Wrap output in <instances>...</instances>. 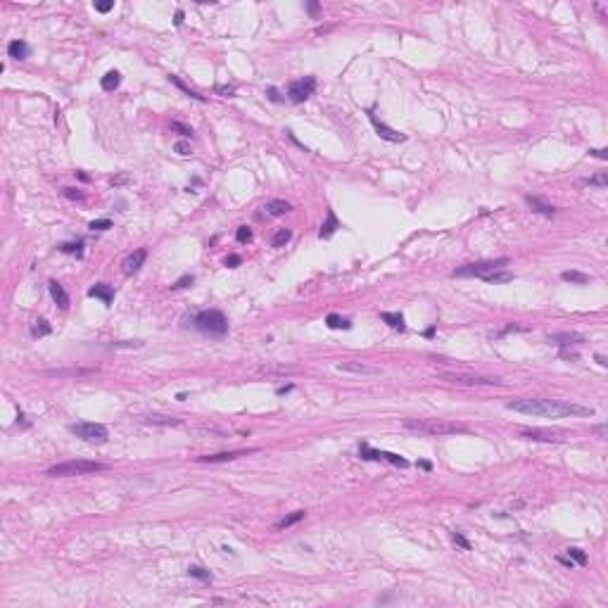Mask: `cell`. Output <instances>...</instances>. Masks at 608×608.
Listing matches in <instances>:
<instances>
[{
  "instance_id": "6da1fadb",
  "label": "cell",
  "mask_w": 608,
  "mask_h": 608,
  "mask_svg": "<svg viewBox=\"0 0 608 608\" xmlns=\"http://www.w3.org/2000/svg\"><path fill=\"white\" fill-rule=\"evenodd\" d=\"M509 411H518L525 416H544V418H566V416H594L592 406H582L563 399H513L506 404Z\"/></svg>"
},
{
  "instance_id": "7a4b0ae2",
  "label": "cell",
  "mask_w": 608,
  "mask_h": 608,
  "mask_svg": "<svg viewBox=\"0 0 608 608\" xmlns=\"http://www.w3.org/2000/svg\"><path fill=\"white\" fill-rule=\"evenodd\" d=\"M186 321H190V325H192L195 330H200V333L209 335V338H224V335L228 333V321H226V316L217 309L197 311L195 316H190V319H186Z\"/></svg>"
},
{
  "instance_id": "3957f363",
  "label": "cell",
  "mask_w": 608,
  "mask_h": 608,
  "mask_svg": "<svg viewBox=\"0 0 608 608\" xmlns=\"http://www.w3.org/2000/svg\"><path fill=\"white\" fill-rule=\"evenodd\" d=\"M404 428L416 430L423 435H459L468 433V425L454 423V420H440V418H406Z\"/></svg>"
},
{
  "instance_id": "277c9868",
  "label": "cell",
  "mask_w": 608,
  "mask_h": 608,
  "mask_svg": "<svg viewBox=\"0 0 608 608\" xmlns=\"http://www.w3.org/2000/svg\"><path fill=\"white\" fill-rule=\"evenodd\" d=\"M504 266H509V257L499 259H485V261H475V264H466L461 269L451 271V278H487L489 273H497Z\"/></svg>"
},
{
  "instance_id": "5b68a950",
  "label": "cell",
  "mask_w": 608,
  "mask_h": 608,
  "mask_svg": "<svg viewBox=\"0 0 608 608\" xmlns=\"http://www.w3.org/2000/svg\"><path fill=\"white\" fill-rule=\"evenodd\" d=\"M107 466L105 463H97V461H86V459H76V461H64V463H57L53 468H48L50 478H71V475H88V473H97V471H105Z\"/></svg>"
},
{
  "instance_id": "8992f818",
  "label": "cell",
  "mask_w": 608,
  "mask_h": 608,
  "mask_svg": "<svg viewBox=\"0 0 608 608\" xmlns=\"http://www.w3.org/2000/svg\"><path fill=\"white\" fill-rule=\"evenodd\" d=\"M69 433L76 435L79 440L88 442V445H105L107 442V428L102 423H71Z\"/></svg>"
},
{
  "instance_id": "52a82bcc",
  "label": "cell",
  "mask_w": 608,
  "mask_h": 608,
  "mask_svg": "<svg viewBox=\"0 0 608 608\" xmlns=\"http://www.w3.org/2000/svg\"><path fill=\"white\" fill-rule=\"evenodd\" d=\"M314 91H316V76H304V79H297V81H290V86H288V100L299 105L309 95H314Z\"/></svg>"
},
{
  "instance_id": "ba28073f",
  "label": "cell",
  "mask_w": 608,
  "mask_h": 608,
  "mask_svg": "<svg viewBox=\"0 0 608 608\" xmlns=\"http://www.w3.org/2000/svg\"><path fill=\"white\" fill-rule=\"evenodd\" d=\"M440 378L454 385H463V387H478V385H501L499 378H489V376H468V373H440Z\"/></svg>"
},
{
  "instance_id": "9c48e42d",
  "label": "cell",
  "mask_w": 608,
  "mask_h": 608,
  "mask_svg": "<svg viewBox=\"0 0 608 608\" xmlns=\"http://www.w3.org/2000/svg\"><path fill=\"white\" fill-rule=\"evenodd\" d=\"M366 114H368V119H371V124H373L376 133H378L383 140H387V143H404V140H406V133H399V131L390 128L387 124H383L378 117H376V112H373V109H368Z\"/></svg>"
},
{
  "instance_id": "30bf717a",
  "label": "cell",
  "mask_w": 608,
  "mask_h": 608,
  "mask_svg": "<svg viewBox=\"0 0 608 608\" xmlns=\"http://www.w3.org/2000/svg\"><path fill=\"white\" fill-rule=\"evenodd\" d=\"M520 437L535 440V442H566V433L561 430H540V428H523L518 430Z\"/></svg>"
},
{
  "instance_id": "8fae6325",
  "label": "cell",
  "mask_w": 608,
  "mask_h": 608,
  "mask_svg": "<svg viewBox=\"0 0 608 608\" xmlns=\"http://www.w3.org/2000/svg\"><path fill=\"white\" fill-rule=\"evenodd\" d=\"M338 371H342V373H354V376H380L378 366L364 364V361H342V364H338Z\"/></svg>"
},
{
  "instance_id": "7c38bea8",
  "label": "cell",
  "mask_w": 608,
  "mask_h": 608,
  "mask_svg": "<svg viewBox=\"0 0 608 608\" xmlns=\"http://www.w3.org/2000/svg\"><path fill=\"white\" fill-rule=\"evenodd\" d=\"M257 449H238V451H221V454H207V456H197V463H226V461H235L240 456H250Z\"/></svg>"
},
{
  "instance_id": "4fadbf2b",
  "label": "cell",
  "mask_w": 608,
  "mask_h": 608,
  "mask_svg": "<svg viewBox=\"0 0 608 608\" xmlns=\"http://www.w3.org/2000/svg\"><path fill=\"white\" fill-rule=\"evenodd\" d=\"M145 259H148V250L145 247H140V250H135V252H131L128 257L124 259V273L126 276H133L135 271H140V266L145 264Z\"/></svg>"
},
{
  "instance_id": "5bb4252c",
  "label": "cell",
  "mask_w": 608,
  "mask_h": 608,
  "mask_svg": "<svg viewBox=\"0 0 608 608\" xmlns=\"http://www.w3.org/2000/svg\"><path fill=\"white\" fill-rule=\"evenodd\" d=\"M95 368H57V371H45V376L50 378H86L93 376Z\"/></svg>"
},
{
  "instance_id": "9a60e30c",
  "label": "cell",
  "mask_w": 608,
  "mask_h": 608,
  "mask_svg": "<svg viewBox=\"0 0 608 608\" xmlns=\"http://www.w3.org/2000/svg\"><path fill=\"white\" fill-rule=\"evenodd\" d=\"M525 202H527V207H530V209H532L535 214H542V217H546V219H551V217L556 214V207H554V204L544 202V200H540V197H532V195H527Z\"/></svg>"
},
{
  "instance_id": "2e32d148",
  "label": "cell",
  "mask_w": 608,
  "mask_h": 608,
  "mask_svg": "<svg viewBox=\"0 0 608 608\" xmlns=\"http://www.w3.org/2000/svg\"><path fill=\"white\" fill-rule=\"evenodd\" d=\"M88 297H97L102 299V304L105 307H109L112 304V299H114V288L107 283H95L91 290H88Z\"/></svg>"
},
{
  "instance_id": "e0dca14e",
  "label": "cell",
  "mask_w": 608,
  "mask_h": 608,
  "mask_svg": "<svg viewBox=\"0 0 608 608\" xmlns=\"http://www.w3.org/2000/svg\"><path fill=\"white\" fill-rule=\"evenodd\" d=\"M261 209H264L266 217H283V214H288L292 209V204L285 202V200H269V202H264Z\"/></svg>"
},
{
  "instance_id": "ac0fdd59",
  "label": "cell",
  "mask_w": 608,
  "mask_h": 608,
  "mask_svg": "<svg viewBox=\"0 0 608 608\" xmlns=\"http://www.w3.org/2000/svg\"><path fill=\"white\" fill-rule=\"evenodd\" d=\"M7 55H10V57H14V60H27L29 55H31V48H29L27 41L17 38V41L7 43Z\"/></svg>"
},
{
  "instance_id": "d6986e66",
  "label": "cell",
  "mask_w": 608,
  "mask_h": 608,
  "mask_svg": "<svg viewBox=\"0 0 608 608\" xmlns=\"http://www.w3.org/2000/svg\"><path fill=\"white\" fill-rule=\"evenodd\" d=\"M340 228V221L338 217H335V212L333 209H328V219L323 221V226H321V230H319V238H323V240H328V238H333L335 235V230Z\"/></svg>"
},
{
  "instance_id": "ffe728a7",
  "label": "cell",
  "mask_w": 608,
  "mask_h": 608,
  "mask_svg": "<svg viewBox=\"0 0 608 608\" xmlns=\"http://www.w3.org/2000/svg\"><path fill=\"white\" fill-rule=\"evenodd\" d=\"M549 342H554V345H558V347H570V345H580V342H584V338L577 335V333H558V335H549Z\"/></svg>"
},
{
  "instance_id": "44dd1931",
  "label": "cell",
  "mask_w": 608,
  "mask_h": 608,
  "mask_svg": "<svg viewBox=\"0 0 608 608\" xmlns=\"http://www.w3.org/2000/svg\"><path fill=\"white\" fill-rule=\"evenodd\" d=\"M48 290H50L53 299L57 302V307H60V309H67V307H69V295L64 292V288L57 283V281H50V283H48Z\"/></svg>"
},
{
  "instance_id": "7402d4cb",
  "label": "cell",
  "mask_w": 608,
  "mask_h": 608,
  "mask_svg": "<svg viewBox=\"0 0 608 608\" xmlns=\"http://www.w3.org/2000/svg\"><path fill=\"white\" fill-rule=\"evenodd\" d=\"M143 423H150V425H181L178 418H171V416H162V414H150V416H140Z\"/></svg>"
},
{
  "instance_id": "603a6c76",
  "label": "cell",
  "mask_w": 608,
  "mask_h": 608,
  "mask_svg": "<svg viewBox=\"0 0 608 608\" xmlns=\"http://www.w3.org/2000/svg\"><path fill=\"white\" fill-rule=\"evenodd\" d=\"M325 325H328L330 330H350L352 321L350 319H342V316H338V314H328V316H325Z\"/></svg>"
},
{
  "instance_id": "cb8c5ba5",
  "label": "cell",
  "mask_w": 608,
  "mask_h": 608,
  "mask_svg": "<svg viewBox=\"0 0 608 608\" xmlns=\"http://www.w3.org/2000/svg\"><path fill=\"white\" fill-rule=\"evenodd\" d=\"M119 83H122V74L119 71H107L102 79H100V86H102V91H117L119 88Z\"/></svg>"
},
{
  "instance_id": "d4e9b609",
  "label": "cell",
  "mask_w": 608,
  "mask_h": 608,
  "mask_svg": "<svg viewBox=\"0 0 608 608\" xmlns=\"http://www.w3.org/2000/svg\"><path fill=\"white\" fill-rule=\"evenodd\" d=\"M380 319H383L385 323L390 325V328H394V330H404V316H402V314L383 311V314H380Z\"/></svg>"
},
{
  "instance_id": "484cf974",
  "label": "cell",
  "mask_w": 608,
  "mask_h": 608,
  "mask_svg": "<svg viewBox=\"0 0 608 608\" xmlns=\"http://www.w3.org/2000/svg\"><path fill=\"white\" fill-rule=\"evenodd\" d=\"M50 333H53V325L48 323L45 319H36L33 325H31V335H33V338H45V335H50Z\"/></svg>"
},
{
  "instance_id": "4316f807",
  "label": "cell",
  "mask_w": 608,
  "mask_h": 608,
  "mask_svg": "<svg viewBox=\"0 0 608 608\" xmlns=\"http://www.w3.org/2000/svg\"><path fill=\"white\" fill-rule=\"evenodd\" d=\"M169 81H171V83H174V86H176V88H181V91H183V93H186V95H188V97H192V100H197V102H204V95H200V93H195V91H190V88H188V86H186V83H183V81H181V79H178V76H174V74H171V76H169Z\"/></svg>"
},
{
  "instance_id": "83f0119b",
  "label": "cell",
  "mask_w": 608,
  "mask_h": 608,
  "mask_svg": "<svg viewBox=\"0 0 608 608\" xmlns=\"http://www.w3.org/2000/svg\"><path fill=\"white\" fill-rule=\"evenodd\" d=\"M561 278L568 281V283H577V285L589 283V276H587V273H580V271H563Z\"/></svg>"
},
{
  "instance_id": "f1b7e54d",
  "label": "cell",
  "mask_w": 608,
  "mask_h": 608,
  "mask_svg": "<svg viewBox=\"0 0 608 608\" xmlns=\"http://www.w3.org/2000/svg\"><path fill=\"white\" fill-rule=\"evenodd\" d=\"M568 558L575 563V566H587V554L582 551V549H577V546H570V549H566Z\"/></svg>"
},
{
  "instance_id": "f546056e",
  "label": "cell",
  "mask_w": 608,
  "mask_h": 608,
  "mask_svg": "<svg viewBox=\"0 0 608 608\" xmlns=\"http://www.w3.org/2000/svg\"><path fill=\"white\" fill-rule=\"evenodd\" d=\"M60 252H64V255H76V257H83V240L60 245Z\"/></svg>"
},
{
  "instance_id": "4dcf8cb0",
  "label": "cell",
  "mask_w": 608,
  "mask_h": 608,
  "mask_svg": "<svg viewBox=\"0 0 608 608\" xmlns=\"http://www.w3.org/2000/svg\"><path fill=\"white\" fill-rule=\"evenodd\" d=\"M188 575L190 577H197V580H202V582H212V573L204 570L202 566H188Z\"/></svg>"
},
{
  "instance_id": "1f68e13d",
  "label": "cell",
  "mask_w": 608,
  "mask_h": 608,
  "mask_svg": "<svg viewBox=\"0 0 608 608\" xmlns=\"http://www.w3.org/2000/svg\"><path fill=\"white\" fill-rule=\"evenodd\" d=\"M487 283H511L513 281V273H506V271H497V273H489L487 278H482Z\"/></svg>"
},
{
  "instance_id": "d6a6232c",
  "label": "cell",
  "mask_w": 608,
  "mask_h": 608,
  "mask_svg": "<svg viewBox=\"0 0 608 608\" xmlns=\"http://www.w3.org/2000/svg\"><path fill=\"white\" fill-rule=\"evenodd\" d=\"M582 183H584V186H596V188H606V186H608V176H606V171H599V174L592 176V178H584Z\"/></svg>"
},
{
  "instance_id": "836d02e7",
  "label": "cell",
  "mask_w": 608,
  "mask_h": 608,
  "mask_svg": "<svg viewBox=\"0 0 608 608\" xmlns=\"http://www.w3.org/2000/svg\"><path fill=\"white\" fill-rule=\"evenodd\" d=\"M383 461H387V463H392V466H399V468H406V466H409V461H406L404 456L392 454V451H383Z\"/></svg>"
},
{
  "instance_id": "e575fe53",
  "label": "cell",
  "mask_w": 608,
  "mask_h": 608,
  "mask_svg": "<svg viewBox=\"0 0 608 608\" xmlns=\"http://www.w3.org/2000/svg\"><path fill=\"white\" fill-rule=\"evenodd\" d=\"M290 238H292V233H290L288 228H281L278 233H276V235H273L271 245H273V247H283L285 243H290Z\"/></svg>"
},
{
  "instance_id": "d590c367",
  "label": "cell",
  "mask_w": 608,
  "mask_h": 608,
  "mask_svg": "<svg viewBox=\"0 0 608 608\" xmlns=\"http://www.w3.org/2000/svg\"><path fill=\"white\" fill-rule=\"evenodd\" d=\"M304 518V511H295V513H290L288 518H283L281 523H278V527L283 530V527H290V525H295V523H299Z\"/></svg>"
},
{
  "instance_id": "8d00e7d4",
  "label": "cell",
  "mask_w": 608,
  "mask_h": 608,
  "mask_svg": "<svg viewBox=\"0 0 608 608\" xmlns=\"http://www.w3.org/2000/svg\"><path fill=\"white\" fill-rule=\"evenodd\" d=\"M235 240L238 243H250L252 240V228L250 226H240V228L235 230Z\"/></svg>"
},
{
  "instance_id": "74e56055",
  "label": "cell",
  "mask_w": 608,
  "mask_h": 608,
  "mask_svg": "<svg viewBox=\"0 0 608 608\" xmlns=\"http://www.w3.org/2000/svg\"><path fill=\"white\" fill-rule=\"evenodd\" d=\"M88 228L91 230H109L112 228V221H109V219H95V221L88 224Z\"/></svg>"
},
{
  "instance_id": "f35d334b",
  "label": "cell",
  "mask_w": 608,
  "mask_h": 608,
  "mask_svg": "<svg viewBox=\"0 0 608 608\" xmlns=\"http://www.w3.org/2000/svg\"><path fill=\"white\" fill-rule=\"evenodd\" d=\"M195 283V276H190V273H186V276H181L178 281H176L174 285H171V290H181V288H190V285Z\"/></svg>"
},
{
  "instance_id": "ab89813d",
  "label": "cell",
  "mask_w": 608,
  "mask_h": 608,
  "mask_svg": "<svg viewBox=\"0 0 608 608\" xmlns=\"http://www.w3.org/2000/svg\"><path fill=\"white\" fill-rule=\"evenodd\" d=\"M171 131L181 133L183 138H190V135H192V128H190V126H186V124H181V122H171Z\"/></svg>"
},
{
  "instance_id": "60d3db41",
  "label": "cell",
  "mask_w": 608,
  "mask_h": 608,
  "mask_svg": "<svg viewBox=\"0 0 608 608\" xmlns=\"http://www.w3.org/2000/svg\"><path fill=\"white\" fill-rule=\"evenodd\" d=\"M62 195H64L67 200H83V197H86L79 188H62Z\"/></svg>"
},
{
  "instance_id": "b9f144b4",
  "label": "cell",
  "mask_w": 608,
  "mask_h": 608,
  "mask_svg": "<svg viewBox=\"0 0 608 608\" xmlns=\"http://www.w3.org/2000/svg\"><path fill=\"white\" fill-rule=\"evenodd\" d=\"M451 540H454V544H459L461 549H466V551H471V542L466 540L461 532H451Z\"/></svg>"
},
{
  "instance_id": "7bdbcfd3",
  "label": "cell",
  "mask_w": 608,
  "mask_h": 608,
  "mask_svg": "<svg viewBox=\"0 0 608 608\" xmlns=\"http://www.w3.org/2000/svg\"><path fill=\"white\" fill-rule=\"evenodd\" d=\"M174 150L178 152V155H183V157H186V155H190V143H186V140H178V143L174 145Z\"/></svg>"
},
{
  "instance_id": "ee69618b",
  "label": "cell",
  "mask_w": 608,
  "mask_h": 608,
  "mask_svg": "<svg viewBox=\"0 0 608 608\" xmlns=\"http://www.w3.org/2000/svg\"><path fill=\"white\" fill-rule=\"evenodd\" d=\"M266 95H269L271 102H283V95L278 93L276 88H266Z\"/></svg>"
},
{
  "instance_id": "f6af8a7d",
  "label": "cell",
  "mask_w": 608,
  "mask_h": 608,
  "mask_svg": "<svg viewBox=\"0 0 608 608\" xmlns=\"http://www.w3.org/2000/svg\"><path fill=\"white\" fill-rule=\"evenodd\" d=\"M93 7H95V10H97V12H102V14H105V12H109V10L114 7V2H112V0H109V2H95Z\"/></svg>"
},
{
  "instance_id": "bcb514c9",
  "label": "cell",
  "mask_w": 608,
  "mask_h": 608,
  "mask_svg": "<svg viewBox=\"0 0 608 608\" xmlns=\"http://www.w3.org/2000/svg\"><path fill=\"white\" fill-rule=\"evenodd\" d=\"M217 93L224 95V97H230V95L235 93V88L233 86H217Z\"/></svg>"
},
{
  "instance_id": "7dc6e473",
  "label": "cell",
  "mask_w": 608,
  "mask_h": 608,
  "mask_svg": "<svg viewBox=\"0 0 608 608\" xmlns=\"http://www.w3.org/2000/svg\"><path fill=\"white\" fill-rule=\"evenodd\" d=\"M243 259L238 257V255H230V257H226V266H230V269H235L238 264H240Z\"/></svg>"
},
{
  "instance_id": "c3c4849f",
  "label": "cell",
  "mask_w": 608,
  "mask_h": 608,
  "mask_svg": "<svg viewBox=\"0 0 608 608\" xmlns=\"http://www.w3.org/2000/svg\"><path fill=\"white\" fill-rule=\"evenodd\" d=\"M183 19H186L183 10H176V14H174V24H176V27H181V24H183Z\"/></svg>"
},
{
  "instance_id": "681fc988",
  "label": "cell",
  "mask_w": 608,
  "mask_h": 608,
  "mask_svg": "<svg viewBox=\"0 0 608 608\" xmlns=\"http://www.w3.org/2000/svg\"><path fill=\"white\" fill-rule=\"evenodd\" d=\"M589 155H594V157H599V160H608L606 150H589Z\"/></svg>"
},
{
  "instance_id": "f907efd6",
  "label": "cell",
  "mask_w": 608,
  "mask_h": 608,
  "mask_svg": "<svg viewBox=\"0 0 608 608\" xmlns=\"http://www.w3.org/2000/svg\"><path fill=\"white\" fill-rule=\"evenodd\" d=\"M558 563H563L566 568H573V566H575V563H573L570 558H566V556H558Z\"/></svg>"
},
{
  "instance_id": "816d5d0a",
  "label": "cell",
  "mask_w": 608,
  "mask_h": 608,
  "mask_svg": "<svg viewBox=\"0 0 608 608\" xmlns=\"http://www.w3.org/2000/svg\"><path fill=\"white\" fill-rule=\"evenodd\" d=\"M418 468H423V471H433V463H430V461H418Z\"/></svg>"
},
{
  "instance_id": "f5cc1de1",
  "label": "cell",
  "mask_w": 608,
  "mask_h": 608,
  "mask_svg": "<svg viewBox=\"0 0 608 608\" xmlns=\"http://www.w3.org/2000/svg\"><path fill=\"white\" fill-rule=\"evenodd\" d=\"M307 10H309L311 14H316V12H319V2H309V5H307Z\"/></svg>"
},
{
  "instance_id": "db71d44e",
  "label": "cell",
  "mask_w": 608,
  "mask_h": 608,
  "mask_svg": "<svg viewBox=\"0 0 608 608\" xmlns=\"http://www.w3.org/2000/svg\"><path fill=\"white\" fill-rule=\"evenodd\" d=\"M295 387V385H285V387H278V394H285V392H290Z\"/></svg>"
},
{
  "instance_id": "11a10c76",
  "label": "cell",
  "mask_w": 608,
  "mask_h": 608,
  "mask_svg": "<svg viewBox=\"0 0 608 608\" xmlns=\"http://www.w3.org/2000/svg\"><path fill=\"white\" fill-rule=\"evenodd\" d=\"M596 361H599V366H606V356H601V354H596Z\"/></svg>"
}]
</instances>
